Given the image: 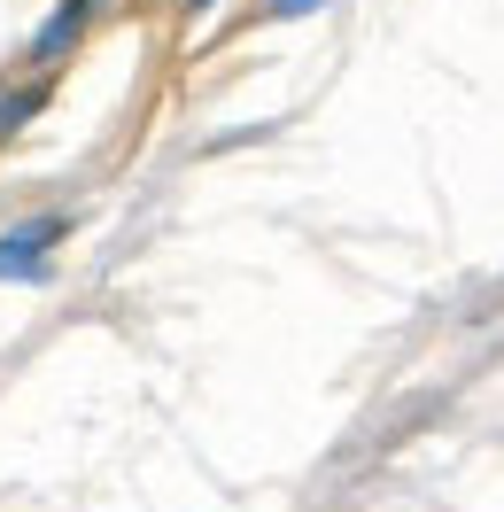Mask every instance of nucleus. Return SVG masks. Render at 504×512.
I'll use <instances>...</instances> for the list:
<instances>
[{
  "label": "nucleus",
  "instance_id": "1",
  "mask_svg": "<svg viewBox=\"0 0 504 512\" xmlns=\"http://www.w3.org/2000/svg\"><path fill=\"white\" fill-rule=\"evenodd\" d=\"M94 16H101V0H63V16L32 39V63H63L70 47H78V32H94Z\"/></svg>",
  "mask_w": 504,
  "mask_h": 512
},
{
  "label": "nucleus",
  "instance_id": "2",
  "mask_svg": "<svg viewBox=\"0 0 504 512\" xmlns=\"http://www.w3.org/2000/svg\"><path fill=\"white\" fill-rule=\"evenodd\" d=\"M55 233H63L55 218H39V225H24V233H8V241H0V272H16L24 256H39L47 241H55Z\"/></svg>",
  "mask_w": 504,
  "mask_h": 512
},
{
  "label": "nucleus",
  "instance_id": "3",
  "mask_svg": "<svg viewBox=\"0 0 504 512\" xmlns=\"http://www.w3.org/2000/svg\"><path fill=\"white\" fill-rule=\"evenodd\" d=\"M194 8H202V0H194Z\"/></svg>",
  "mask_w": 504,
  "mask_h": 512
}]
</instances>
